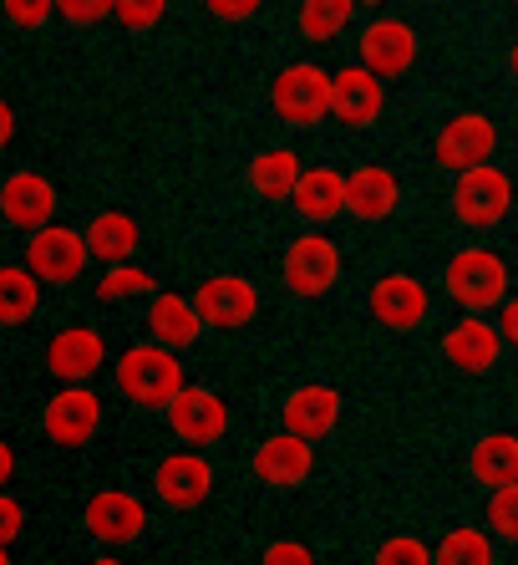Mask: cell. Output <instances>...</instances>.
<instances>
[{"label":"cell","instance_id":"19","mask_svg":"<svg viewBox=\"0 0 518 565\" xmlns=\"http://www.w3.org/2000/svg\"><path fill=\"white\" fill-rule=\"evenodd\" d=\"M402 204V179L381 163H356L346 173V214H356L361 224H381L391 210Z\"/></svg>","mask_w":518,"mask_h":565},{"label":"cell","instance_id":"31","mask_svg":"<svg viewBox=\"0 0 518 565\" xmlns=\"http://www.w3.org/2000/svg\"><path fill=\"white\" fill-rule=\"evenodd\" d=\"M488 530L508 545H518V484H498L488 500Z\"/></svg>","mask_w":518,"mask_h":565},{"label":"cell","instance_id":"15","mask_svg":"<svg viewBox=\"0 0 518 565\" xmlns=\"http://www.w3.org/2000/svg\"><path fill=\"white\" fill-rule=\"evenodd\" d=\"M0 214L11 230H41V224H52L56 214V184L46 173L36 169H15L6 184H0Z\"/></svg>","mask_w":518,"mask_h":565},{"label":"cell","instance_id":"28","mask_svg":"<svg viewBox=\"0 0 518 565\" xmlns=\"http://www.w3.org/2000/svg\"><path fill=\"white\" fill-rule=\"evenodd\" d=\"M356 15V0H300V36L305 41H336Z\"/></svg>","mask_w":518,"mask_h":565},{"label":"cell","instance_id":"39","mask_svg":"<svg viewBox=\"0 0 518 565\" xmlns=\"http://www.w3.org/2000/svg\"><path fill=\"white\" fill-rule=\"evenodd\" d=\"M498 331H504V347L518 352V296H508V301L498 306Z\"/></svg>","mask_w":518,"mask_h":565},{"label":"cell","instance_id":"14","mask_svg":"<svg viewBox=\"0 0 518 565\" xmlns=\"http://www.w3.org/2000/svg\"><path fill=\"white\" fill-rule=\"evenodd\" d=\"M412 62H417V31L402 15H376L361 31V66H371L381 82L412 72Z\"/></svg>","mask_w":518,"mask_h":565},{"label":"cell","instance_id":"16","mask_svg":"<svg viewBox=\"0 0 518 565\" xmlns=\"http://www.w3.org/2000/svg\"><path fill=\"white\" fill-rule=\"evenodd\" d=\"M194 306H198V316H204V327L239 331L259 316V286L245 276H208L204 286H198Z\"/></svg>","mask_w":518,"mask_h":565},{"label":"cell","instance_id":"17","mask_svg":"<svg viewBox=\"0 0 518 565\" xmlns=\"http://www.w3.org/2000/svg\"><path fill=\"white\" fill-rule=\"evenodd\" d=\"M315 469V448L311 438H300V434H274L265 438V444L255 448V473H259V484H270V489H295L305 484Z\"/></svg>","mask_w":518,"mask_h":565},{"label":"cell","instance_id":"26","mask_svg":"<svg viewBox=\"0 0 518 565\" xmlns=\"http://www.w3.org/2000/svg\"><path fill=\"white\" fill-rule=\"evenodd\" d=\"M198 327H204V316H198V306L188 301V296L163 290V296H153V306H148V331H153L163 347H173V352L194 342Z\"/></svg>","mask_w":518,"mask_h":565},{"label":"cell","instance_id":"27","mask_svg":"<svg viewBox=\"0 0 518 565\" xmlns=\"http://www.w3.org/2000/svg\"><path fill=\"white\" fill-rule=\"evenodd\" d=\"M41 306V280L26 265H0V327H21Z\"/></svg>","mask_w":518,"mask_h":565},{"label":"cell","instance_id":"1","mask_svg":"<svg viewBox=\"0 0 518 565\" xmlns=\"http://www.w3.org/2000/svg\"><path fill=\"white\" fill-rule=\"evenodd\" d=\"M183 387V362L173 347L143 342L117 356V393L132 397L138 408H169V397Z\"/></svg>","mask_w":518,"mask_h":565},{"label":"cell","instance_id":"40","mask_svg":"<svg viewBox=\"0 0 518 565\" xmlns=\"http://www.w3.org/2000/svg\"><path fill=\"white\" fill-rule=\"evenodd\" d=\"M11 138H15V113H11V103L0 97V148L11 143Z\"/></svg>","mask_w":518,"mask_h":565},{"label":"cell","instance_id":"41","mask_svg":"<svg viewBox=\"0 0 518 565\" xmlns=\"http://www.w3.org/2000/svg\"><path fill=\"white\" fill-rule=\"evenodd\" d=\"M11 473H15V448L0 438V489H6V479H11Z\"/></svg>","mask_w":518,"mask_h":565},{"label":"cell","instance_id":"36","mask_svg":"<svg viewBox=\"0 0 518 565\" xmlns=\"http://www.w3.org/2000/svg\"><path fill=\"white\" fill-rule=\"evenodd\" d=\"M21 530H26V504L15 494H0V545H11Z\"/></svg>","mask_w":518,"mask_h":565},{"label":"cell","instance_id":"3","mask_svg":"<svg viewBox=\"0 0 518 565\" xmlns=\"http://www.w3.org/2000/svg\"><path fill=\"white\" fill-rule=\"evenodd\" d=\"M453 214L467 230H493L514 214V179H508L498 163H478V169H463L453 184Z\"/></svg>","mask_w":518,"mask_h":565},{"label":"cell","instance_id":"32","mask_svg":"<svg viewBox=\"0 0 518 565\" xmlns=\"http://www.w3.org/2000/svg\"><path fill=\"white\" fill-rule=\"evenodd\" d=\"M163 11H169V0H117V26L128 31H148L163 21Z\"/></svg>","mask_w":518,"mask_h":565},{"label":"cell","instance_id":"44","mask_svg":"<svg viewBox=\"0 0 518 565\" xmlns=\"http://www.w3.org/2000/svg\"><path fill=\"white\" fill-rule=\"evenodd\" d=\"M356 6H387V0H356Z\"/></svg>","mask_w":518,"mask_h":565},{"label":"cell","instance_id":"10","mask_svg":"<svg viewBox=\"0 0 518 565\" xmlns=\"http://www.w3.org/2000/svg\"><path fill=\"white\" fill-rule=\"evenodd\" d=\"M442 356H447L457 372L488 377V372L498 367V356H504V331H498V321H488L483 311H467L463 321L447 327V337H442Z\"/></svg>","mask_w":518,"mask_h":565},{"label":"cell","instance_id":"4","mask_svg":"<svg viewBox=\"0 0 518 565\" xmlns=\"http://www.w3.org/2000/svg\"><path fill=\"white\" fill-rule=\"evenodd\" d=\"M270 107L290 128H315L321 118H331V72H321L315 62L280 66V77L270 82Z\"/></svg>","mask_w":518,"mask_h":565},{"label":"cell","instance_id":"20","mask_svg":"<svg viewBox=\"0 0 518 565\" xmlns=\"http://www.w3.org/2000/svg\"><path fill=\"white\" fill-rule=\"evenodd\" d=\"M153 489L169 510H198L208 500V489H214V469H208L204 454H169L158 463Z\"/></svg>","mask_w":518,"mask_h":565},{"label":"cell","instance_id":"8","mask_svg":"<svg viewBox=\"0 0 518 565\" xmlns=\"http://www.w3.org/2000/svg\"><path fill=\"white\" fill-rule=\"evenodd\" d=\"M169 428L183 438V444H194V448H208V444H219L224 434H229V408H224V397L219 393H208V387H188L183 382L179 393L169 397Z\"/></svg>","mask_w":518,"mask_h":565},{"label":"cell","instance_id":"11","mask_svg":"<svg viewBox=\"0 0 518 565\" xmlns=\"http://www.w3.org/2000/svg\"><path fill=\"white\" fill-rule=\"evenodd\" d=\"M82 520H87L91 540H102V545H132V540L148 530V504L138 500V494H128V489H102V494L87 500Z\"/></svg>","mask_w":518,"mask_h":565},{"label":"cell","instance_id":"34","mask_svg":"<svg viewBox=\"0 0 518 565\" xmlns=\"http://www.w3.org/2000/svg\"><path fill=\"white\" fill-rule=\"evenodd\" d=\"M376 561H381V565H397V561L428 565L432 561V545H422V540H412V535H397V540H381V545H376Z\"/></svg>","mask_w":518,"mask_h":565},{"label":"cell","instance_id":"25","mask_svg":"<svg viewBox=\"0 0 518 565\" xmlns=\"http://www.w3.org/2000/svg\"><path fill=\"white\" fill-rule=\"evenodd\" d=\"M467 469H473V479L488 489L518 484V434H508V428L483 434L478 444H473V454H467Z\"/></svg>","mask_w":518,"mask_h":565},{"label":"cell","instance_id":"18","mask_svg":"<svg viewBox=\"0 0 518 565\" xmlns=\"http://www.w3.org/2000/svg\"><path fill=\"white\" fill-rule=\"evenodd\" d=\"M280 418H285L290 434L321 444V438L336 434V423H341V393L331 382H305V387H295V393L285 397Z\"/></svg>","mask_w":518,"mask_h":565},{"label":"cell","instance_id":"6","mask_svg":"<svg viewBox=\"0 0 518 565\" xmlns=\"http://www.w3.org/2000/svg\"><path fill=\"white\" fill-rule=\"evenodd\" d=\"M493 153H498V122H493L488 113H457L453 122H442L438 143H432V158H438L447 173L493 163Z\"/></svg>","mask_w":518,"mask_h":565},{"label":"cell","instance_id":"5","mask_svg":"<svg viewBox=\"0 0 518 565\" xmlns=\"http://www.w3.org/2000/svg\"><path fill=\"white\" fill-rule=\"evenodd\" d=\"M87 260H91L87 235H77V230H66V224H41V230H31L26 270L41 286H72V280L87 270Z\"/></svg>","mask_w":518,"mask_h":565},{"label":"cell","instance_id":"30","mask_svg":"<svg viewBox=\"0 0 518 565\" xmlns=\"http://www.w3.org/2000/svg\"><path fill=\"white\" fill-rule=\"evenodd\" d=\"M143 290H153V270L132 260H117V265H107L102 286H97V301H128V296H143Z\"/></svg>","mask_w":518,"mask_h":565},{"label":"cell","instance_id":"37","mask_svg":"<svg viewBox=\"0 0 518 565\" xmlns=\"http://www.w3.org/2000/svg\"><path fill=\"white\" fill-rule=\"evenodd\" d=\"M204 6L219 15V21H249V15H259L265 0H204Z\"/></svg>","mask_w":518,"mask_h":565},{"label":"cell","instance_id":"29","mask_svg":"<svg viewBox=\"0 0 518 565\" xmlns=\"http://www.w3.org/2000/svg\"><path fill=\"white\" fill-rule=\"evenodd\" d=\"M432 561H442V565H488L493 561V540L483 535V530L457 525V530L442 535V545L432 551Z\"/></svg>","mask_w":518,"mask_h":565},{"label":"cell","instance_id":"42","mask_svg":"<svg viewBox=\"0 0 518 565\" xmlns=\"http://www.w3.org/2000/svg\"><path fill=\"white\" fill-rule=\"evenodd\" d=\"M508 72H514V82H518V41H514V52H508Z\"/></svg>","mask_w":518,"mask_h":565},{"label":"cell","instance_id":"2","mask_svg":"<svg viewBox=\"0 0 518 565\" xmlns=\"http://www.w3.org/2000/svg\"><path fill=\"white\" fill-rule=\"evenodd\" d=\"M447 296H453L463 311H483L508 301V260L488 245H467L447 260Z\"/></svg>","mask_w":518,"mask_h":565},{"label":"cell","instance_id":"21","mask_svg":"<svg viewBox=\"0 0 518 565\" xmlns=\"http://www.w3.org/2000/svg\"><path fill=\"white\" fill-rule=\"evenodd\" d=\"M102 362H107V342H102V331H91V327H66V331H56L52 347H46V367L62 382L97 377Z\"/></svg>","mask_w":518,"mask_h":565},{"label":"cell","instance_id":"38","mask_svg":"<svg viewBox=\"0 0 518 565\" xmlns=\"http://www.w3.org/2000/svg\"><path fill=\"white\" fill-rule=\"evenodd\" d=\"M265 561L270 565H311V551L295 545V540H274L270 551H265Z\"/></svg>","mask_w":518,"mask_h":565},{"label":"cell","instance_id":"24","mask_svg":"<svg viewBox=\"0 0 518 565\" xmlns=\"http://www.w3.org/2000/svg\"><path fill=\"white\" fill-rule=\"evenodd\" d=\"M82 235H87L91 260H102V265L132 260V250L143 245V235H138V220H132V214H122V210L91 214V224L82 230Z\"/></svg>","mask_w":518,"mask_h":565},{"label":"cell","instance_id":"7","mask_svg":"<svg viewBox=\"0 0 518 565\" xmlns=\"http://www.w3.org/2000/svg\"><path fill=\"white\" fill-rule=\"evenodd\" d=\"M336 280H341V245H336V239L321 235V230L290 239V250H285V286L295 290V296L315 301V296H325Z\"/></svg>","mask_w":518,"mask_h":565},{"label":"cell","instance_id":"22","mask_svg":"<svg viewBox=\"0 0 518 565\" xmlns=\"http://www.w3.org/2000/svg\"><path fill=\"white\" fill-rule=\"evenodd\" d=\"M290 204L305 224H331L336 214H346V173L331 169V163H315V169L300 173Z\"/></svg>","mask_w":518,"mask_h":565},{"label":"cell","instance_id":"35","mask_svg":"<svg viewBox=\"0 0 518 565\" xmlns=\"http://www.w3.org/2000/svg\"><path fill=\"white\" fill-rule=\"evenodd\" d=\"M117 11V0H56V15L72 21V26H97Z\"/></svg>","mask_w":518,"mask_h":565},{"label":"cell","instance_id":"23","mask_svg":"<svg viewBox=\"0 0 518 565\" xmlns=\"http://www.w3.org/2000/svg\"><path fill=\"white\" fill-rule=\"evenodd\" d=\"M300 158L290 153V148H265V153L249 158V189H255V199H265V204H290V194H295L300 184Z\"/></svg>","mask_w":518,"mask_h":565},{"label":"cell","instance_id":"43","mask_svg":"<svg viewBox=\"0 0 518 565\" xmlns=\"http://www.w3.org/2000/svg\"><path fill=\"white\" fill-rule=\"evenodd\" d=\"M0 565H11V545H0Z\"/></svg>","mask_w":518,"mask_h":565},{"label":"cell","instance_id":"33","mask_svg":"<svg viewBox=\"0 0 518 565\" xmlns=\"http://www.w3.org/2000/svg\"><path fill=\"white\" fill-rule=\"evenodd\" d=\"M0 6H6V21L21 31H36L56 15V0H0Z\"/></svg>","mask_w":518,"mask_h":565},{"label":"cell","instance_id":"13","mask_svg":"<svg viewBox=\"0 0 518 565\" xmlns=\"http://www.w3.org/2000/svg\"><path fill=\"white\" fill-rule=\"evenodd\" d=\"M46 438L62 448H82L91 434H97V423H102V397L82 387V382H66L62 393L46 403Z\"/></svg>","mask_w":518,"mask_h":565},{"label":"cell","instance_id":"9","mask_svg":"<svg viewBox=\"0 0 518 565\" xmlns=\"http://www.w3.org/2000/svg\"><path fill=\"white\" fill-rule=\"evenodd\" d=\"M381 113H387V87H381L371 66L350 62L331 77V118L341 128H371Z\"/></svg>","mask_w":518,"mask_h":565},{"label":"cell","instance_id":"12","mask_svg":"<svg viewBox=\"0 0 518 565\" xmlns=\"http://www.w3.org/2000/svg\"><path fill=\"white\" fill-rule=\"evenodd\" d=\"M371 316L381 321V327H391V331H417L422 321H428V311H432V296H428V286L417 276H402V270H391V276H376L371 280Z\"/></svg>","mask_w":518,"mask_h":565}]
</instances>
